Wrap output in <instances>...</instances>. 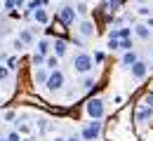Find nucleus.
<instances>
[{"label":"nucleus","instance_id":"1","mask_svg":"<svg viewBox=\"0 0 153 141\" xmlns=\"http://www.w3.org/2000/svg\"><path fill=\"white\" fill-rule=\"evenodd\" d=\"M92 68H94V61H92L90 54L80 52V54L73 57V71H76V73H82V75H85V73H90Z\"/></svg>","mask_w":153,"mask_h":141},{"label":"nucleus","instance_id":"2","mask_svg":"<svg viewBox=\"0 0 153 141\" xmlns=\"http://www.w3.org/2000/svg\"><path fill=\"white\" fill-rule=\"evenodd\" d=\"M64 82H66V75L61 73V71H50V75H47V80H45V87H47V92H59V89H64Z\"/></svg>","mask_w":153,"mask_h":141},{"label":"nucleus","instance_id":"3","mask_svg":"<svg viewBox=\"0 0 153 141\" xmlns=\"http://www.w3.org/2000/svg\"><path fill=\"white\" fill-rule=\"evenodd\" d=\"M101 122L99 120H92V122H87L85 127H82V141H94V139H99V134H101Z\"/></svg>","mask_w":153,"mask_h":141},{"label":"nucleus","instance_id":"4","mask_svg":"<svg viewBox=\"0 0 153 141\" xmlns=\"http://www.w3.org/2000/svg\"><path fill=\"white\" fill-rule=\"evenodd\" d=\"M85 111H87V115H90L92 120H101V118H104V101L101 99H90L87 106H85Z\"/></svg>","mask_w":153,"mask_h":141},{"label":"nucleus","instance_id":"5","mask_svg":"<svg viewBox=\"0 0 153 141\" xmlns=\"http://www.w3.org/2000/svg\"><path fill=\"white\" fill-rule=\"evenodd\" d=\"M78 33H80V38H82V40H87V38H94V33H97L94 21L82 19L80 24H78Z\"/></svg>","mask_w":153,"mask_h":141},{"label":"nucleus","instance_id":"6","mask_svg":"<svg viewBox=\"0 0 153 141\" xmlns=\"http://www.w3.org/2000/svg\"><path fill=\"white\" fill-rule=\"evenodd\" d=\"M59 19H61V24L71 26V24L76 21V7H73V5H61V7H59Z\"/></svg>","mask_w":153,"mask_h":141},{"label":"nucleus","instance_id":"7","mask_svg":"<svg viewBox=\"0 0 153 141\" xmlns=\"http://www.w3.org/2000/svg\"><path fill=\"white\" fill-rule=\"evenodd\" d=\"M130 73H132L134 80H144L146 73H149V63L146 61H134L132 66H130Z\"/></svg>","mask_w":153,"mask_h":141},{"label":"nucleus","instance_id":"8","mask_svg":"<svg viewBox=\"0 0 153 141\" xmlns=\"http://www.w3.org/2000/svg\"><path fill=\"white\" fill-rule=\"evenodd\" d=\"M50 47H52V52H54V57H57V59H61V57L68 52V42L61 40V38H54V40L50 42Z\"/></svg>","mask_w":153,"mask_h":141},{"label":"nucleus","instance_id":"9","mask_svg":"<svg viewBox=\"0 0 153 141\" xmlns=\"http://www.w3.org/2000/svg\"><path fill=\"white\" fill-rule=\"evenodd\" d=\"M33 33H36L33 28H24V31L19 33V42H21V45H33V42H36Z\"/></svg>","mask_w":153,"mask_h":141},{"label":"nucleus","instance_id":"10","mask_svg":"<svg viewBox=\"0 0 153 141\" xmlns=\"http://www.w3.org/2000/svg\"><path fill=\"white\" fill-rule=\"evenodd\" d=\"M47 68H42V66H36V71H33V80H36V85H45V80H47Z\"/></svg>","mask_w":153,"mask_h":141},{"label":"nucleus","instance_id":"11","mask_svg":"<svg viewBox=\"0 0 153 141\" xmlns=\"http://www.w3.org/2000/svg\"><path fill=\"white\" fill-rule=\"evenodd\" d=\"M134 33H137V38H141V40H151V31L146 28V24H137V26H134Z\"/></svg>","mask_w":153,"mask_h":141},{"label":"nucleus","instance_id":"12","mask_svg":"<svg viewBox=\"0 0 153 141\" xmlns=\"http://www.w3.org/2000/svg\"><path fill=\"white\" fill-rule=\"evenodd\" d=\"M33 19L38 21L40 26H45V24L50 21V14H47V10H42V7H40V10H36V12H33Z\"/></svg>","mask_w":153,"mask_h":141},{"label":"nucleus","instance_id":"13","mask_svg":"<svg viewBox=\"0 0 153 141\" xmlns=\"http://www.w3.org/2000/svg\"><path fill=\"white\" fill-rule=\"evenodd\" d=\"M134 61H139V54H137L134 49H130V52L123 54V66H132Z\"/></svg>","mask_w":153,"mask_h":141},{"label":"nucleus","instance_id":"14","mask_svg":"<svg viewBox=\"0 0 153 141\" xmlns=\"http://www.w3.org/2000/svg\"><path fill=\"white\" fill-rule=\"evenodd\" d=\"M151 115H153V108H151V106H144V108H139V113H137V120L144 122V120H149Z\"/></svg>","mask_w":153,"mask_h":141},{"label":"nucleus","instance_id":"15","mask_svg":"<svg viewBox=\"0 0 153 141\" xmlns=\"http://www.w3.org/2000/svg\"><path fill=\"white\" fill-rule=\"evenodd\" d=\"M45 68H47V71H57L59 68V59L54 54H52V57H45Z\"/></svg>","mask_w":153,"mask_h":141},{"label":"nucleus","instance_id":"16","mask_svg":"<svg viewBox=\"0 0 153 141\" xmlns=\"http://www.w3.org/2000/svg\"><path fill=\"white\" fill-rule=\"evenodd\" d=\"M38 54H42V57H47V52H50V40L47 38H42V40H38V49H36Z\"/></svg>","mask_w":153,"mask_h":141},{"label":"nucleus","instance_id":"17","mask_svg":"<svg viewBox=\"0 0 153 141\" xmlns=\"http://www.w3.org/2000/svg\"><path fill=\"white\" fill-rule=\"evenodd\" d=\"M118 42H120V47H118V49H125V52L134 49V42H132V38H127V40H118Z\"/></svg>","mask_w":153,"mask_h":141},{"label":"nucleus","instance_id":"18","mask_svg":"<svg viewBox=\"0 0 153 141\" xmlns=\"http://www.w3.org/2000/svg\"><path fill=\"white\" fill-rule=\"evenodd\" d=\"M94 85H97V80H94V78H90V75L82 80V87H85V89H94Z\"/></svg>","mask_w":153,"mask_h":141},{"label":"nucleus","instance_id":"19","mask_svg":"<svg viewBox=\"0 0 153 141\" xmlns=\"http://www.w3.org/2000/svg\"><path fill=\"white\" fill-rule=\"evenodd\" d=\"M31 61H33V66H42V63H45V57H42V54H38V52H36V54L31 57Z\"/></svg>","mask_w":153,"mask_h":141},{"label":"nucleus","instance_id":"20","mask_svg":"<svg viewBox=\"0 0 153 141\" xmlns=\"http://www.w3.org/2000/svg\"><path fill=\"white\" fill-rule=\"evenodd\" d=\"M76 14H82V17L87 14V5H85V2H78L76 5Z\"/></svg>","mask_w":153,"mask_h":141},{"label":"nucleus","instance_id":"21","mask_svg":"<svg viewBox=\"0 0 153 141\" xmlns=\"http://www.w3.org/2000/svg\"><path fill=\"white\" fill-rule=\"evenodd\" d=\"M104 59H106V54H104V52H94V57H92L94 63H104Z\"/></svg>","mask_w":153,"mask_h":141},{"label":"nucleus","instance_id":"22","mask_svg":"<svg viewBox=\"0 0 153 141\" xmlns=\"http://www.w3.org/2000/svg\"><path fill=\"white\" fill-rule=\"evenodd\" d=\"M123 7V0H108V10H120Z\"/></svg>","mask_w":153,"mask_h":141},{"label":"nucleus","instance_id":"23","mask_svg":"<svg viewBox=\"0 0 153 141\" xmlns=\"http://www.w3.org/2000/svg\"><path fill=\"white\" fill-rule=\"evenodd\" d=\"M5 139H7V141H21V137H19V132H10Z\"/></svg>","mask_w":153,"mask_h":141},{"label":"nucleus","instance_id":"24","mask_svg":"<svg viewBox=\"0 0 153 141\" xmlns=\"http://www.w3.org/2000/svg\"><path fill=\"white\" fill-rule=\"evenodd\" d=\"M137 12H139V14H141V17H149V14H151V10H149V7H146V5H141V7H139V10H137Z\"/></svg>","mask_w":153,"mask_h":141},{"label":"nucleus","instance_id":"25","mask_svg":"<svg viewBox=\"0 0 153 141\" xmlns=\"http://www.w3.org/2000/svg\"><path fill=\"white\" fill-rule=\"evenodd\" d=\"M14 7H17V5H14V0H5V10H7V12H12Z\"/></svg>","mask_w":153,"mask_h":141},{"label":"nucleus","instance_id":"26","mask_svg":"<svg viewBox=\"0 0 153 141\" xmlns=\"http://www.w3.org/2000/svg\"><path fill=\"white\" fill-rule=\"evenodd\" d=\"M19 132H21V134H28V132H31V125H26V122L19 125Z\"/></svg>","mask_w":153,"mask_h":141},{"label":"nucleus","instance_id":"27","mask_svg":"<svg viewBox=\"0 0 153 141\" xmlns=\"http://www.w3.org/2000/svg\"><path fill=\"white\" fill-rule=\"evenodd\" d=\"M108 47H111V49H118V47H120V42L113 40V38H108Z\"/></svg>","mask_w":153,"mask_h":141},{"label":"nucleus","instance_id":"28","mask_svg":"<svg viewBox=\"0 0 153 141\" xmlns=\"http://www.w3.org/2000/svg\"><path fill=\"white\" fill-rule=\"evenodd\" d=\"M144 106H151V108H153V94H146V99H144Z\"/></svg>","mask_w":153,"mask_h":141},{"label":"nucleus","instance_id":"29","mask_svg":"<svg viewBox=\"0 0 153 141\" xmlns=\"http://www.w3.org/2000/svg\"><path fill=\"white\" fill-rule=\"evenodd\" d=\"M7 73H10V71H7L5 66H0V80H5V78H7Z\"/></svg>","mask_w":153,"mask_h":141},{"label":"nucleus","instance_id":"30","mask_svg":"<svg viewBox=\"0 0 153 141\" xmlns=\"http://www.w3.org/2000/svg\"><path fill=\"white\" fill-rule=\"evenodd\" d=\"M14 5H17V7H24V5H26V0H14Z\"/></svg>","mask_w":153,"mask_h":141},{"label":"nucleus","instance_id":"31","mask_svg":"<svg viewBox=\"0 0 153 141\" xmlns=\"http://www.w3.org/2000/svg\"><path fill=\"white\" fill-rule=\"evenodd\" d=\"M146 28H149V31H153V19H149V21H146Z\"/></svg>","mask_w":153,"mask_h":141},{"label":"nucleus","instance_id":"32","mask_svg":"<svg viewBox=\"0 0 153 141\" xmlns=\"http://www.w3.org/2000/svg\"><path fill=\"white\" fill-rule=\"evenodd\" d=\"M66 141H80V139H78V137H71V139H66Z\"/></svg>","mask_w":153,"mask_h":141},{"label":"nucleus","instance_id":"33","mask_svg":"<svg viewBox=\"0 0 153 141\" xmlns=\"http://www.w3.org/2000/svg\"><path fill=\"white\" fill-rule=\"evenodd\" d=\"M54 141H66V139H64V137H57V139H54Z\"/></svg>","mask_w":153,"mask_h":141},{"label":"nucleus","instance_id":"34","mask_svg":"<svg viewBox=\"0 0 153 141\" xmlns=\"http://www.w3.org/2000/svg\"><path fill=\"white\" fill-rule=\"evenodd\" d=\"M137 2H146V0H137Z\"/></svg>","mask_w":153,"mask_h":141},{"label":"nucleus","instance_id":"35","mask_svg":"<svg viewBox=\"0 0 153 141\" xmlns=\"http://www.w3.org/2000/svg\"><path fill=\"white\" fill-rule=\"evenodd\" d=\"M21 141H31V139H21Z\"/></svg>","mask_w":153,"mask_h":141},{"label":"nucleus","instance_id":"36","mask_svg":"<svg viewBox=\"0 0 153 141\" xmlns=\"http://www.w3.org/2000/svg\"><path fill=\"white\" fill-rule=\"evenodd\" d=\"M0 141H7V139H0Z\"/></svg>","mask_w":153,"mask_h":141},{"label":"nucleus","instance_id":"37","mask_svg":"<svg viewBox=\"0 0 153 141\" xmlns=\"http://www.w3.org/2000/svg\"><path fill=\"white\" fill-rule=\"evenodd\" d=\"M0 139H2V137H0Z\"/></svg>","mask_w":153,"mask_h":141},{"label":"nucleus","instance_id":"38","mask_svg":"<svg viewBox=\"0 0 153 141\" xmlns=\"http://www.w3.org/2000/svg\"><path fill=\"white\" fill-rule=\"evenodd\" d=\"M0 45H2V42H0Z\"/></svg>","mask_w":153,"mask_h":141}]
</instances>
